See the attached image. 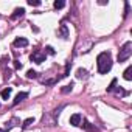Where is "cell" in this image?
Wrapping results in <instances>:
<instances>
[{"mask_svg": "<svg viewBox=\"0 0 132 132\" xmlns=\"http://www.w3.org/2000/svg\"><path fill=\"white\" fill-rule=\"evenodd\" d=\"M14 67H16V69H22V64H20L19 61H14Z\"/></svg>", "mask_w": 132, "mask_h": 132, "instance_id": "cell-21", "label": "cell"}, {"mask_svg": "<svg viewBox=\"0 0 132 132\" xmlns=\"http://www.w3.org/2000/svg\"><path fill=\"white\" fill-rule=\"evenodd\" d=\"M72 89H73V82H70L69 86H65L61 92H62V93H69V92H72Z\"/></svg>", "mask_w": 132, "mask_h": 132, "instance_id": "cell-13", "label": "cell"}, {"mask_svg": "<svg viewBox=\"0 0 132 132\" xmlns=\"http://www.w3.org/2000/svg\"><path fill=\"white\" fill-rule=\"evenodd\" d=\"M36 76H37V73H36L34 70H28V72H27V78L33 79V78H36Z\"/></svg>", "mask_w": 132, "mask_h": 132, "instance_id": "cell-14", "label": "cell"}, {"mask_svg": "<svg viewBox=\"0 0 132 132\" xmlns=\"http://www.w3.org/2000/svg\"><path fill=\"white\" fill-rule=\"evenodd\" d=\"M115 84H117V79H112L110 86L107 87V92H113V90H115Z\"/></svg>", "mask_w": 132, "mask_h": 132, "instance_id": "cell-16", "label": "cell"}, {"mask_svg": "<svg viewBox=\"0 0 132 132\" xmlns=\"http://www.w3.org/2000/svg\"><path fill=\"white\" fill-rule=\"evenodd\" d=\"M64 6H65V2H62V0H56V2H54V8L56 10H61Z\"/></svg>", "mask_w": 132, "mask_h": 132, "instance_id": "cell-11", "label": "cell"}, {"mask_svg": "<svg viewBox=\"0 0 132 132\" xmlns=\"http://www.w3.org/2000/svg\"><path fill=\"white\" fill-rule=\"evenodd\" d=\"M81 120H82V117H81L79 113H73V115L70 117V124H73V126H81Z\"/></svg>", "mask_w": 132, "mask_h": 132, "instance_id": "cell-4", "label": "cell"}, {"mask_svg": "<svg viewBox=\"0 0 132 132\" xmlns=\"http://www.w3.org/2000/svg\"><path fill=\"white\" fill-rule=\"evenodd\" d=\"M76 76H78L79 79H86V78H87V70H84V69H78Z\"/></svg>", "mask_w": 132, "mask_h": 132, "instance_id": "cell-9", "label": "cell"}, {"mask_svg": "<svg viewBox=\"0 0 132 132\" xmlns=\"http://www.w3.org/2000/svg\"><path fill=\"white\" fill-rule=\"evenodd\" d=\"M0 132H3V129H0Z\"/></svg>", "mask_w": 132, "mask_h": 132, "instance_id": "cell-22", "label": "cell"}, {"mask_svg": "<svg viewBox=\"0 0 132 132\" xmlns=\"http://www.w3.org/2000/svg\"><path fill=\"white\" fill-rule=\"evenodd\" d=\"M132 54V42H126L121 48H120V53H118V62H124L130 57Z\"/></svg>", "mask_w": 132, "mask_h": 132, "instance_id": "cell-2", "label": "cell"}, {"mask_svg": "<svg viewBox=\"0 0 132 132\" xmlns=\"http://www.w3.org/2000/svg\"><path fill=\"white\" fill-rule=\"evenodd\" d=\"M30 59H31L33 62H36V64H42V62L45 61V53H42L40 50H36V51L31 53Z\"/></svg>", "mask_w": 132, "mask_h": 132, "instance_id": "cell-3", "label": "cell"}, {"mask_svg": "<svg viewBox=\"0 0 132 132\" xmlns=\"http://www.w3.org/2000/svg\"><path fill=\"white\" fill-rule=\"evenodd\" d=\"M23 13H25V10H23V8H17V10L14 11V14H13V19H17L19 16L22 17V16H23Z\"/></svg>", "mask_w": 132, "mask_h": 132, "instance_id": "cell-10", "label": "cell"}, {"mask_svg": "<svg viewBox=\"0 0 132 132\" xmlns=\"http://www.w3.org/2000/svg\"><path fill=\"white\" fill-rule=\"evenodd\" d=\"M61 34H62V37H67V27L65 25H61Z\"/></svg>", "mask_w": 132, "mask_h": 132, "instance_id": "cell-15", "label": "cell"}, {"mask_svg": "<svg viewBox=\"0 0 132 132\" xmlns=\"http://www.w3.org/2000/svg\"><path fill=\"white\" fill-rule=\"evenodd\" d=\"M96 64H98V72H100L101 75L107 73V72L112 69V56H110V53H109V51L100 53L98 57H96Z\"/></svg>", "mask_w": 132, "mask_h": 132, "instance_id": "cell-1", "label": "cell"}, {"mask_svg": "<svg viewBox=\"0 0 132 132\" xmlns=\"http://www.w3.org/2000/svg\"><path fill=\"white\" fill-rule=\"evenodd\" d=\"M11 93H13V89H11V87H6L5 90H2V98H3V100H8V98L11 96Z\"/></svg>", "mask_w": 132, "mask_h": 132, "instance_id": "cell-8", "label": "cell"}, {"mask_svg": "<svg viewBox=\"0 0 132 132\" xmlns=\"http://www.w3.org/2000/svg\"><path fill=\"white\" fill-rule=\"evenodd\" d=\"M28 45V40L25 37H17L14 40V47H27Z\"/></svg>", "mask_w": 132, "mask_h": 132, "instance_id": "cell-6", "label": "cell"}, {"mask_svg": "<svg viewBox=\"0 0 132 132\" xmlns=\"http://www.w3.org/2000/svg\"><path fill=\"white\" fill-rule=\"evenodd\" d=\"M27 98H28V93H27V92H20V93L16 95V98H14V104H19L20 101H23V100H27Z\"/></svg>", "mask_w": 132, "mask_h": 132, "instance_id": "cell-5", "label": "cell"}, {"mask_svg": "<svg viewBox=\"0 0 132 132\" xmlns=\"http://www.w3.org/2000/svg\"><path fill=\"white\" fill-rule=\"evenodd\" d=\"M45 50H47V53H48V54H54V48H53V47H50V45H48Z\"/></svg>", "mask_w": 132, "mask_h": 132, "instance_id": "cell-19", "label": "cell"}, {"mask_svg": "<svg viewBox=\"0 0 132 132\" xmlns=\"http://www.w3.org/2000/svg\"><path fill=\"white\" fill-rule=\"evenodd\" d=\"M28 5H31V6H39L40 2H39V0H28Z\"/></svg>", "mask_w": 132, "mask_h": 132, "instance_id": "cell-18", "label": "cell"}, {"mask_svg": "<svg viewBox=\"0 0 132 132\" xmlns=\"http://www.w3.org/2000/svg\"><path fill=\"white\" fill-rule=\"evenodd\" d=\"M31 123H34V118H27V120L23 121V124H22V127H23V129H27V127H28V126H30Z\"/></svg>", "mask_w": 132, "mask_h": 132, "instance_id": "cell-12", "label": "cell"}, {"mask_svg": "<svg viewBox=\"0 0 132 132\" xmlns=\"http://www.w3.org/2000/svg\"><path fill=\"white\" fill-rule=\"evenodd\" d=\"M14 123H19V120H17V118H13L10 123H6V129H11V127L14 126Z\"/></svg>", "mask_w": 132, "mask_h": 132, "instance_id": "cell-17", "label": "cell"}, {"mask_svg": "<svg viewBox=\"0 0 132 132\" xmlns=\"http://www.w3.org/2000/svg\"><path fill=\"white\" fill-rule=\"evenodd\" d=\"M123 76H124V79H126V81H130V79H132V67H130V65H129V67L124 70Z\"/></svg>", "mask_w": 132, "mask_h": 132, "instance_id": "cell-7", "label": "cell"}, {"mask_svg": "<svg viewBox=\"0 0 132 132\" xmlns=\"http://www.w3.org/2000/svg\"><path fill=\"white\" fill-rule=\"evenodd\" d=\"M115 92H117V93H120L121 96H124V95H126V90H123V89H117Z\"/></svg>", "mask_w": 132, "mask_h": 132, "instance_id": "cell-20", "label": "cell"}]
</instances>
